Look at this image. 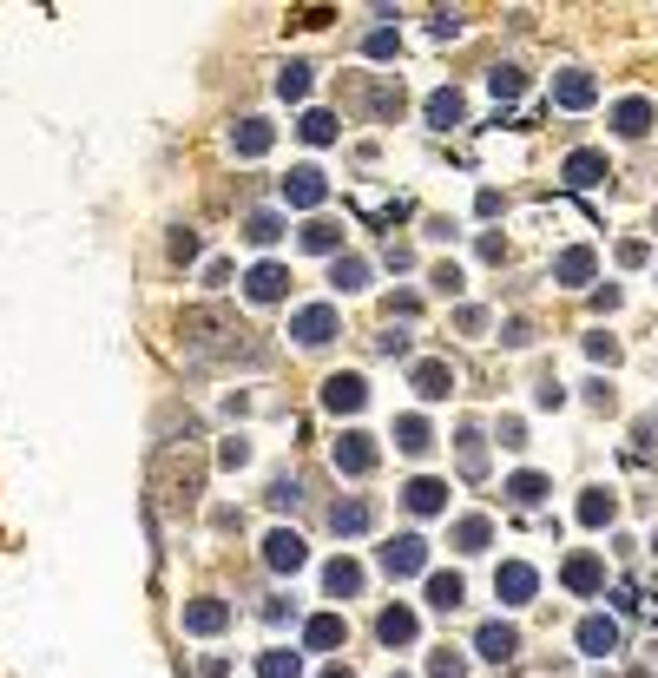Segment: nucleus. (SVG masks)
<instances>
[{"mask_svg":"<svg viewBox=\"0 0 658 678\" xmlns=\"http://www.w3.org/2000/svg\"><path fill=\"white\" fill-rule=\"evenodd\" d=\"M606 152H593V145H580V152H566V165H560V178L573 191H593V185H606Z\"/></svg>","mask_w":658,"mask_h":678,"instance_id":"obj_15","label":"nucleus"},{"mask_svg":"<svg viewBox=\"0 0 658 678\" xmlns=\"http://www.w3.org/2000/svg\"><path fill=\"white\" fill-rule=\"evenodd\" d=\"M369 112H376V119H395V112H402V86L376 79V86H369Z\"/></svg>","mask_w":658,"mask_h":678,"instance_id":"obj_40","label":"nucleus"},{"mask_svg":"<svg viewBox=\"0 0 658 678\" xmlns=\"http://www.w3.org/2000/svg\"><path fill=\"white\" fill-rule=\"evenodd\" d=\"M593 277H599V257L586 251V244H566V251L553 257V284L560 290H586Z\"/></svg>","mask_w":658,"mask_h":678,"instance_id":"obj_12","label":"nucleus"},{"mask_svg":"<svg viewBox=\"0 0 658 678\" xmlns=\"http://www.w3.org/2000/svg\"><path fill=\"white\" fill-rule=\"evenodd\" d=\"M487 93L494 99H520L527 93V73H520V66H494V73H487Z\"/></svg>","mask_w":658,"mask_h":678,"instance_id":"obj_37","label":"nucleus"},{"mask_svg":"<svg viewBox=\"0 0 658 678\" xmlns=\"http://www.w3.org/2000/svg\"><path fill=\"white\" fill-rule=\"evenodd\" d=\"M198 672H204V678H231V659H204Z\"/></svg>","mask_w":658,"mask_h":678,"instance_id":"obj_59","label":"nucleus"},{"mask_svg":"<svg viewBox=\"0 0 658 678\" xmlns=\"http://www.w3.org/2000/svg\"><path fill=\"white\" fill-rule=\"evenodd\" d=\"M402 507L415 514V521H435V514H448V481L441 474H415L402 488Z\"/></svg>","mask_w":658,"mask_h":678,"instance_id":"obj_10","label":"nucleus"},{"mask_svg":"<svg viewBox=\"0 0 658 678\" xmlns=\"http://www.w3.org/2000/svg\"><path fill=\"white\" fill-rule=\"evenodd\" d=\"M395 678H402V672H395Z\"/></svg>","mask_w":658,"mask_h":678,"instance_id":"obj_62","label":"nucleus"},{"mask_svg":"<svg viewBox=\"0 0 658 678\" xmlns=\"http://www.w3.org/2000/svg\"><path fill=\"white\" fill-rule=\"evenodd\" d=\"M395 47H402V33H395V27H376L369 40H362V53H369V60H395Z\"/></svg>","mask_w":658,"mask_h":678,"instance_id":"obj_42","label":"nucleus"},{"mask_svg":"<svg viewBox=\"0 0 658 678\" xmlns=\"http://www.w3.org/2000/svg\"><path fill=\"white\" fill-rule=\"evenodd\" d=\"M270 145H277V126H270V119H257V112H244V119L231 126V152H237V158H264Z\"/></svg>","mask_w":658,"mask_h":678,"instance_id":"obj_16","label":"nucleus"},{"mask_svg":"<svg viewBox=\"0 0 658 678\" xmlns=\"http://www.w3.org/2000/svg\"><path fill=\"white\" fill-rule=\"evenodd\" d=\"M264 619H270V626H283V619H297V600H283V593H277V600H264Z\"/></svg>","mask_w":658,"mask_h":678,"instance_id":"obj_55","label":"nucleus"},{"mask_svg":"<svg viewBox=\"0 0 658 678\" xmlns=\"http://www.w3.org/2000/svg\"><path fill=\"white\" fill-rule=\"evenodd\" d=\"M408 382H415V395H422V402H441V395H455V369L435 363V356L408 369Z\"/></svg>","mask_w":658,"mask_h":678,"instance_id":"obj_24","label":"nucleus"},{"mask_svg":"<svg viewBox=\"0 0 658 678\" xmlns=\"http://www.w3.org/2000/svg\"><path fill=\"white\" fill-rule=\"evenodd\" d=\"M652 553H658V534H652Z\"/></svg>","mask_w":658,"mask_h":678,"instance_id":"obj_61","label":"nucleus"},{"mask_svg":"<svg viewBox=\"0 0 658 678\" xmlns=\"http://www.w3.org/2000/svg\"><path fill=\"white\" fill-rule=\"evenodd\" d=\"M303 646L310 652H336V646H349V626L336 613H310L303 619Z\"/></svg>","mask_w":658,"mask_h":678,"instance_id":"obj_23","label":"nucleus"},{"mask_svg":"<svg viewBox=\"0 0 658 678\" xmlns=\"http://www.w3.org/2000/svg\"><path fill=\"white\" fill-rule=\"evenodd\" d=\"M652 224H658V218H652Z\"/></svg>","mask_w":658,"mask_h":678,"instance_id":"obj_63","label":"nucleus"},{"mask_svg":"<svg viewBox=\"0 0 658 678\" xmlns=\"http://www.w3.org/2000/svg\"><path fill=\"white\" fill-rule=\"evenodd\" d=\"M329 461H336V474L362 481V474L376 468V435H362V428H343V435L329 442Z\"/></svg>","mask_w":658,"mask_h":678,"instance_id":"obj_5","label":"nucleus"},{"mask_svg":"<svg viewBox=\"0 0 658 678\" xmlns=\"http://www.w3.org/2000/svg\"><path fill=\"white\" fill-rule=\"evenodd\" d=\"M501 343H507V349H527V343H533L527 316H507V323H501Z\"/></svg>","mask_w":658,"mask_h":678,"instance_id":"obj_49","label":"nucleus"},{"mask_svg":"<svg viewBox=\"0 0 658 678\" xmlns=\"http://www.w3.org/2000/svg\"><path fill=\"white\" fill-rule=\"evenodd\" d=\"M487 323H494V316L474 310V303H461V310H455V330H461V336H487Z\"/></svg>","mask_w":658,"mask_h":678,"instance_id":"obj_43","label":"nucleus"},{"mask_svg":"<svg viewBox=\"0 0 658 678\" xmlns=\"http://www.w3.org/2000/svg\"><path fill=\"white\" fill-rule=\"evenodd\" d=\"M336 330H343V316H336V303H303V310L290 316V336H297L303 349H323V343H336Z\"/></svg>","mask_w":658,"mask_h":678,"instance_id":"obj_4","label":"nucleus"},{"mask_svg":"<svg viewBox=\"0 0 658 678\" xmlns=\"http://www.w3.org/2000/svg\"><path fill=\"white\" fill-rule=\"evenodd\" d=\"M612 514H619V494L612 488H586L580 494V527H612Z\"/></svg>","mask_w":658,"mask_h":678,"instance_id":"obj_32","label":"nucleus"},{"mask_svg":"<svg viewBox=\"0 0 658 678\" xmlns=\"http://www.w3.org/2000/svg\"><path fill=\"white\" fill-rule=\"evenodd\" d=\"M448 540H455V553H481L487 540H494V521H487V514H461V521L448 527Z\"/></svg>","mask_w":658,"mask_h":678,"instance_id":"obj_31","label":"nucleus"},{"mask_svg":"<svg viewBox=\"0 0 658 678\" xmlns=\"http://www.w3.org/2000/svg\"><path fill=\"white\" fill-rule=\"evenodd\" d=\"M415 632H422L415 606H382V613H376V639H382V646H415Z\"/></svg>","mask_w":658,"mask_h":678,"instance_id":"obj_20","label":"nucleus"},{"mask_svg":"<svg viewBox=\"0 0 658 678\" xmlns=\"http://www.w3.org/2000/svg\"><path fill=\"white\" fill-rule=\"evenodd\" d=\"M533 402H540V409H566V389H560V382H540V389H533Z\"/></svg>","mask_w":658,"mask_h":678,"instance_id":"obj_52","label":"nucleus"},{"mask_svg":"<svg viewBox=\"0 0 658 678\" xmlns=\"http://www.w3.org/2000/svg\"><path fill=\"white\" fill-rule=\"evenodd\" d=\"M297 501H303V488L290 474H277V481H270V507H297Z\"/></svg>","mask_w":658,"mask_h":678,"instance_id":"obj_48","label":"nucleus"},{"mask_svg":"<svg viewBox=\"0 0 658 678\" xmlns=\"http://www.w3.org/2000/svg\"><path fill=\"white\" fill-rule=\"evenodd\" d=\"M277 93H283V99H310V66L290 60V66L277 73Z\"/></svg>","mask_w":658,"mask_h":678,"instance_id":"obj_39","label":"nucleus"},{"mask_svg":"<svg viewBox=\"0 0 658 678\" xmlns=\"http://www.w3.org/2000/svg\"><path fill=\"white\" fill-rule=\"evenodd\" d=\"M323 409L329 415H362V409H369V376H356V369L323 376Z\"/></svg>","mask_w":658,"mask_h":678,"instance_id":"obj_6","label":"nucleus"},{"mask_svg":"<svg viewBox=\"0 0 658 678\" xmlns=\"http://www.w3.org/2000/svg\"><path fill=\"white\" fill-rule=\"evenodd\" d=\"M428 678H468V659L455 646H435L428 652Z\"/></svg>","mask_w":658,"mask_h":678,"instance_id":"obj_38","label":"nucleus"},{"mask_svg":"<svg viewBox=\"0 0 658 678\" xmlns=\"http://www.w3.org/2000/svg\"><path fill=\"white\" fill-rule=\"evenodd\" d=\"M428 606H435V613H461V600H468V586H461V573L448 567V573H428Z\"/></svg>","mask_w":658,"mask_h":678,"instance_id":"obj_28","label":"nucleus"},{"mask_svg":"<svg viewBox=\"0 0 658 678\" xmlns=\"http://www.w3.org/2000/svg\"><path fill=\"white\" fill-rule=\"evenodd\" d=\"M461 119H468V99H461L455 86H441V93H428V126H435V132H455Z\"/></svg>","mask_w":658,"mask_h":678,"instance_id":"obj_29","label":"nucleus"},{"mask_svg":"<svg viewBox=\"0 0 658 678\" xmlns=\"http://www.w3.org/2000/svg\"><path fill=\"white\" fill-rule=\"evenodd\" d=\"M224 626H231V606H224V600H211V593H204V600H185V632H198V639H218Z\"/></svg>","mask_w":658,"mask_h":678,"instance_id":"obj_19","label":"nucleus"},{"mask_svg":"<svg viewBox=\"0 0 658 678\" xmlns=\"http://www.w3.org/2000/svg\"><path fill=\"white\" fill-rule=\"evenodd\" d=\"M316 678H356V672H349V665H323V672H316Z\"/></svg>","mask_w":658,"mask_h":678,"instance_id":"obj_60","label":"nucleus"},{"mask_svg":"<svg viewBox=\"0 0 658 678\" xmlns=\"http://www.w3.org/2000/svg\"><path fill=\"white\" fill-rule=\"evenodd\" d=\"M362 580H369V573H362V560H349V553H336V560L323 567V593H329L336 606H343V600H356V593H362Z\"/></svg>","mask_w":658,"mask_h":678,"instance_id":"obj_17","label":"nucleus"},{"mask_svg":"<svg viewBox=\"0 0 658 678\" xmlns=\"http://www.w3.org/2000/svg\"><path fill=\"white\" fill-rule=\"evenodd\" d=\"M474 652H481L487 665H507L520 652V626H514V619H487V626L474 632Z\"/></svg>","mask_w":658,"mask_h":678,"instance_id":"obj_13","label":"nucleus"},{"mask_svg":"<svg viewBox=\"0 0 658 678\" xmlns=\"http://www.w3.org/2000/svg\"><path fill=\"white\" fill-rule=\"evenodd\" d=\"M573 639H580V652H586V659H612V652H619V626H612L606 613H586Z\"/></svg>","mask_w":658,"mask_h":678,"instance_id":"obj_18","label":"nucleus"},{"mask_svg":"<svg viewBox=\"0 0 658 678\" xmlns=\"http://www.w3.org/2000/svg\"><path fill=\"white\" fill-rule=\"evenodd\" d=\"M560 586H566V593H580V600L606 593V560H599V553H566V560H560Z\"/></svg>","mask_w":658,"mask_h":678,"instance_id":"obj_7","label":"nucleus"},{"mask_svg":"<svg viewBox=\"0 0 658 678\" xmlns=\"http://www.w3.org/2000/svg\"><path fill=\"white\" fill-rule=\"evenodd\" d=\"M257 678H303V652L297 646H270L257 659Z\"/></svg>","mask_w":658,"mask_h":678,"instance_id":"obj_35","label":"nucleus"},{"mask_svg":"<svg viewBox=\"0 0 658 678\" xmlns=\"http://www.w3.org/2000/svg\"><path fill=\"white\" fill-rule=\"evenodd\" d=\"M501 488H507V501H514V507H540L553 481H547V474H533V468H520V474H507Z\"/></svg>","mask_w":658,"mask_h":678,"instance_id":"obj_30","label":"nucleus"},{"mask_svg":"<svg viewBox=\"0 0 658 678\" xmlns=\"http://www.w3.org/2000/svg\"><path fill=\"white\" fill-rule=\"evenodd\" d=\"M612 132H619V139H645V132H652V99H619V106H612Z\"/></svg>","mask_w":658,"mask_h":678,"instance_id":"obj_26","label":"nucleus"},{"mask_svg":"<svg viewBox=\"0 0 658 678\" xmlns=\"http://www.w3.org/2000/svg\"><path fill=\"white\" fill-rule=\"evenodd\" d=\"M323 198H329L323 165H297V172H283V205H290V211H316Z\"/></svg>","mask_w":658,"mask_h":678,"instance_id":"obj_8","label":"nucleus"},{"mask_svg":"<svg viewBox=\"0 0 658 678\" xmlns=\"http://www.w3.org/2000/svg\"><path fill=\"white\" fill-rule=\"evenodd\" d=\"M494 442H501V448H527V422H520V415H501Z\"/></svg>","mask_w":658,"mask_h":678,"instance_id":"obj_45","label":"nucleus"},{"mask_svg":"<svg viewBox=\"0 0 658 678\" xmlns=\"http://www.w3.org/2000/svg\"><path fill=\"white\" fill-rule=\"evenodd\" d=\"M395 448L422 461L428 448H435V428H428V415H395Z\"/></svg>","mask_w":658,"mask_h":678,"instance_id":"obj_27","label":"nucleus"},{"mask_svg":"<svg viewBox=\"0 0 658 678\" xmlns=\"http://www.w3.org/2000/svg\"><path fill=\"white\" fill-rule=\"evenodd\" d=\"M428 284H435L441 297H461V264H435V270H428Z\"/></svg>","mask_w":658,"mask_h":678,"instance_id":"obj_44","label":"nucleus"},{"mask_svg":"<svg viewBox=\"0 0 658 678\" xmlns=\"http://www.w3.org/2000/svg\"><path fill=\"white\" fill-rule=\"evenodd\" d=\"M501 205H507V198H501V191H494V185H487L481 198H474V211H481V218H494V211H501Z\"/></svg>","mask_w":658,"mask_h":678,"instance_id":"obj_57","label":"nucleus"},{"mask_svg":"<svg viewBox=\"0 0 658 678\" xmlns=\"http://www.w3.org/2000/svg\"><path fill=\"white\" fill-rule=\"evenodd\" d=\"M231 277H237V270H231V257H211V264H204V284H211V290H224Z\"/></svg>","mask_w":658,"mask_h":678,"instance_id":"obj_50","label":"nucleus"},{"mask_svg":"<svg viewBox=\"0 0 658 678\" xmlns=\"http://www.w3.org/2000/svg\"><path fill=\"white\" fill-rule=\"evenodd\" d=\"M297 132H303V145H336L343 139V126H336V112H323V106H310L297 119Z\"/></svg>","mask_w":658,"mask_h":678,"instance_id":"obj_33","label":"nucleus"},{"mask_svg":"<svg viewBox=\"0 0 658 678\" xmlns=\"http://www.w3.org/2000/svg\"><path fill=\"white\" fill-rule=\"evenodd\" d=\"M218 461H224V468H244V461H251V442H244V435H224Z\"/></svg>","mask_w":658,"mask_h":678,"instance_id":"obj_47","label":"nucleus"},{"mask_svg":"<svg viewBox=\"0 0 658 678\" xmlns=\"http://www.w3.org/2000/svg\"><path fill=\"white\" fill-rule=\"evenodd\" d=\"M481 257H487V264H501V257H507V237L487 231V237H481Z\"/></svg>","mask_w":658,"mask_h":678,"instance_id":"obj_56","label":"nucleus"},{"mask_svg":"<svg viewBox=\"0 0 658 678\" xmlns=\"http://www.w3.org/2000/svg\"><path fill=\"white\" fill-rule=\"evenodd\" d=\"M237 330H244V323H224L218 310H191V316H185V336L204 349V356H224V363H231V356H244V363H251V356H264V343H257V336H237Z\"/></svg>","mask_w":658,"mask_h":678,"instance_id":"obj_1","label":"nucleus"},{"mask_svg":"<svg viewBox=\"0 0 658 678\" xmlns=\"http://www.w3.org/2000/svg\"><path fill=\"white\" fill-rule=\"evenodd\" d=\"M619 264H626V270H639V264H652V251H645L639 237H626V244H619Z\"/></svg>","mask_w":658,"mask_h":678,"instance_id":"obj_53","label":"nucleus"},{"mask_svg":"<svg viewBox=\"0 0 658 678\" xmlns=\"http://www.w3.org/2000/svg\"><path fill=\"white\" fill-rule=\"evenodd\" d=\"M553 99H560L566 112H586L599 99V79L586 73V66H560V73H553Z\"/></svg>","mask_w":658,"mask_h":678,"instance_id":"obj_14","label":"nucleus"},{"mask_svg":"<svg viewBox=\"0 0 658 678\" xmlns=\"http://www.w3.org/2000/svg\"><path fill=\"white\" fill-rule=\"evenodd\" d=\"M494 593H501V606H533L540 573H533L527 560H501V567H494Z\"/></svg>","mask_w":658,"mask_h":678,"instance_id":"obj_11","label":"nucleus"},{"mask_svg":"<svg viewBox=\"0 0 658 678\" xmlns=\"http://www.w3.org/2000/svg\"><path fill=\"white\" fill-rule=\"evenodd\" d=\"M461 474H468V481H474V474H487V435H481V428H461Z\"/></svg>","mask_w":658,"mask_h":678,"instance_id":"obj_36","label":"nucleus"},{"mask_svg":"<svg viewBox=\"0 0 658 678\" xmlns=\"http://www.w3.org/2000/svg\"><path fill=\"white\" fill-rule=\"evenodd\" d=\"M369 521H376V507H369V501H356V494L329 507V527H336L343 540H362V534H369Z\"/></svg>","mask_w":658,"mask_h":678,"instance_id":"obj_25","label":"nucleus"},{"mask_svg":"<svg viewBox=\"0 0 658 678\" xmlns=\"http://www.w3.org/2000/svg\"><path fill=\"white\" fill-rule=\"evenodd\" d=\"M257 553H264V567L277 573V580H297V573L310 567V540H303L297 527H270V534H264V547H257Z\"/></svg>","mask_w":658,"mask_h":678,"instance_id":"obj_2","label":"nucleus"},{"mask_svg":"<svg viewBox=\"0 0 658 678\" xmlns=\"http://www.w3.org/2000/svg\"><path fill=\"white\" fill-rule=\"evenodd\" d=\"M376 567L389 573V580H415V573L428 567V540H422V534H395V540H382V547H376Z\"/></svg>","mask_w":658,"mask_h":678,"instance_id":"obj_3","label":"nucleus"},{"mask_svg":"<svg viewBox=\"0 0 658 678\" xmlns=\"http://www.w3.org/2000/svg\"><path fill=\"white\" fill-rule=\"evenodd\" d=\"M435 33H441V40H448V33H461V14H455V7H441V14H435Z\"/></svg>","mask_w":658,"mask_h":678,"instance_id":"obj_58","label":"nucleus"},{"mask_svg":"<svg viewBox=\"0 0 658 678\" xmlns=\"http://www.w3.org/2000/svg\"><path fill=\"white\" fill-rule=\"evenodd\" d=\"M415 310H422V297H415V290H395V297H389V323H395V316H415Z\"/></svg>","mask_w":658,"mask_h":678,"instance_id":"obj_54","label":"nucleus"},{"mask_svg":"<svg viewBox=\"0 0 658 678\" xmlns=\"http://www.w3.org/2000/svg\"><path fill=\"white\" fill-rule=\"evenodd\" d=\"M376 349H382V356H408V330H395V323H389V330L376 336Z\"/></svg>","mask_w":658,"mask_h":678,"instance_id":"obj_51","label":"nucleus"},{"mask_svg":"<svg viewBox=\"0 0 658 678\" xmlns=\"http://www.w3.org/2000/svg\"><path fill=\"white\" fill-rule=\"evenodd\" d=\"M165 251H172V264H191V257H198V231H191V224H172Z\"/></svg>","mask_w":658,"mask_h":678,"instance_id":"obj_41","label":"nucleus"},{"mask_svg":"<svg viewBox=\"0 0 658 678\" xmlns=\"http://www.w3.org/2000/svg\"><path fill=\"white\" fill-rule=\"evenodd\" d=\"M297 244H303L310 257H343V224H336V218H310V224L297 231Z\"/></svg>","mask_w":658,"mask_h":678,"instance_id":"obj_22","label":"nucleus"},{"mask_svg":"<svg viewBox=\"0 0 658 678\" xmlns=\"http://www.w3.org/2000/svg\"><path fill=\"white\" fill-rule=\"evenodd\" d=\"M244 297L251 303H283L290 297V270H283L277 257H257V264L244 270Z\"/></svg>","mask_w":658,"mask_h":678,"instance_id":"obj_9","label":"nucleus"},{"mask_svg":"<svg viewBox=\"0 0 658 678\" xmlns=\"http://www.w3.org/2000/svg\"><path fill=\"white\" fill-rule=\"evenodd\" d=\"M586 356H593V363H619V343H612L606 330H593L586 336Z\"/></svg>","mask_w":658,"mask_h":678,"instance_id":"obj_46","label":"nucleus"},{"mask_svg":"<svg viewBox=\"0 0 658 678\" xmlns=\"http://www.w3.org/2000/svg\"><path fill=\"white\" fill-rule=\"evenodd\" d=\"M329 290H336V297H356V290H369V257H356V251L329 257Z\"/></svg>","mask_w":658,"mask_h":678,"instance_id":"obj_21","label":"nucleus"},{"mask_svg":"<svg viewBox=\"0 0 658 678\" xmlns=\"http://www.w3.org/2000/svg\"><path fill=\"white\" fill-rule=\"evenodd\" d=\"M244 237H251L257 251H270V244H277L283 237V211H270V205H257L251 218H244Z\"/></svg>","mask_w":658,"mask_h":678,"instance_id":"obj_34","label":"nucleus"}]
</instances>
